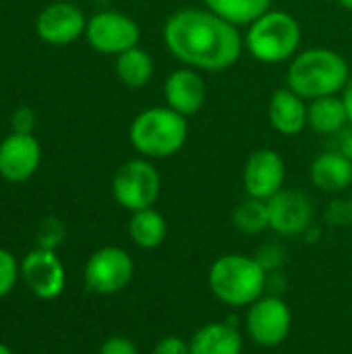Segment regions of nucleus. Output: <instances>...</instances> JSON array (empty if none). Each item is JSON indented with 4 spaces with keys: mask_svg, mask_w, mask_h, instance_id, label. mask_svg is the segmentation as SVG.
Listing matches in <instances>:
<instances>
[{
    "mask_svg": "<svg viewBox=\"0 0 352 354\" xmlns=\"http://www.w3.org/2000/svg\"><path fill=\"white\" fill-rule=\"evenodd\" d=\"M166 50L183 64L201 73L232 68L243 52L245 39L239 27L207 6H183L168 15L162 27Z\"/></svg>",
    "mask_w": 352,
    "mask_h": 354,
    "instance_id": "obj_1",
    "label": "nucleus"
},
{
    "mask_svg": "<svg viewBox=\"0 0 352 354\" xmlns=\"http://www.w3.org/2000/svg\"><path fill=\"white\" fill-rule=\"evenodd\" d=\"M351 75V64L340 52L326 46H313L301 50L288 62L286 87L311 102L342 93Z\"/></svg>",
    "mask_w": 352,
    "mask_h": 354,
    "instance_id": "obj_2",
    "label": "nucleus"
},
{
    "mask_svg": "<svg viewBox=\"0 0 352 354\" xmlns=\"http://www.w3.org/2000/svg\"><path fill=\"white\" fill-rule=\"evenodd\" d=\"M207 286L222 305L247 309L268 292V272L251 255L226 253L210 266Z\"/></svg>",
    "mask_w": 352,
    "mask_h": 354,
    "instance_id": "obj_3",
    "label": "nucleus"
},
{
    "mask_svg": "<svg viewBox=\"0 0 352 354\" xmlns=\"http://www.w3.org/2000/svg\"><path fill=\"white\" fill-rule=\"evenodd\" d=\"M187 139L189 118L166 104L141 110L129 127V141L133 149L147 160H166L176 156L185 149Z\"/></svg>",
    "mask_w": 352,
    "mask_h": 354,
    "instance_id": "obj_4",
    "label": "nucleus"
},
{
    "mask_svg": "<svg viewBox=\"0 0 352 354\" xmlns=\"http://www.w3.org/2000/svg\"><path fill=\"white\" fill-rule=\"evenodd\" d=\"M243 39H245V50L257 62L263 64L290 62L301 52L303 27L293 12L270 8L247 25Z\"/></svg>",
    "mask_w": 352,
    "mask_h": 354,
    "instance_id": "obj_5",
    "label": "nucleus"
},
{
    "mask_svg": "<svg viewBox=\"0 0 352 354\" xmlns=\"http://www.w3.org/2000/svg\"><path fill=\"white\" fill-rule=\"evenodd\" d=\"M162 193V176L154 160L133 158L120 164L112 176V197L127 212L154 207Z\"/></svg>",
    "mask_w": 352,
    "mask_h": 354,
    "instance_id": "obj_6",
    "label": "nucleus"
},
{
    "mask_svg": "<svg viewBox=\"0 0 352 354\" xmlns=\"http://www.w3.org/2000/svg\"><path fill=\"white\" fill-rule=\"evenodd\" d=\"M293 330V311L282 295L266 292L247 307L245 334L261 348H276L284 344Z\"/></svg>",
    "mask_w": 352,
    "mask_h": 354,
    "instance_id": "obj_7",
    "label": "nucleus"
},
{
    "mask_svg": "<svg viewBox=\"0 0 352 354\" xmlns=\"http://www.w3.org/2000/svg\"><path fill=\"white\" fill-rule=\"evenodd\" d=\"M135 278V261L122 247H102L89 255L83 268V282L89 292L112 297L122 292Z\"/></svg>",
    "mask_w": 352,
    "mask_h": 354,
    "instance_id": "obj_8",
    "label": "nucleus"
},
{
    "mask_svg": "<svg viewBox=\"0 0 352 354\" xmlns=\"http://www.w3.org/2000/svg\"><path fill=\"white\" fill-rule=\"evenodd\" d=\"M87 44L104 56H118L141 41L139 23L122 10H100L87 19L85 27Z\"/></svg>",
    "mask_w": 352,
    "mask_h": 354,
    "instance_id": "obj_9",
    "label": "nucleus"
},
{
    "mask_svg": "<svg viewBox=\"0 0 352 354\" xmlns=\"http://www.w3.org/2000/svg\"><path fill=\"white\" fill-rule=\"evenodd\" d=\"M286 162L280 151L259 147L251 151L243 166V189L247 197L270 201L284 189Z\"/></svg>",
    "mask_w": 352,
    "mask_h": 354,
    "instance_id": "obj_10",
    "label": "nucleus"
},
{
    "mask_svg": "<svg viewBox=\"0 0 352 354\" xmlns=\"http://www.w3.org/2000/svg\"><path fill=\"white\" fill-rule=\"evenodd\" d=\"M21 280L27 290L39 301H54L64 292L66 286V270L52 249L37 247L23 257L19 263Z\"/></svg>",
    "mask_w": 352,
    "mask_h": 354,
    "instance_id": "obj_11",
    "label": "nucleus"
},
{
    "mask_svg": "<svg viewBox=\"0 0 352 354\" xmlns=\"http://www.w3.org/2000/svg\"><path fill=\"white\" fill-rule=\"evenodd\" d=\"M270 209V230L278 236L295 239L305 236V232L313 226L315 207L311 197L299 189H282L268 201Z\"/></svg>",
    "mask_w": 352,
    "mask_h": 354,
    "instance_id": "obj_12",
    "label": "nucleus"
},
{
    "mask_svg": "<svg viewBox=\"0 0 352 354\" xmlns=\"http://www.w3.org/2000/svg\"><path fill=\"white\" fill-rule=\"evenodd\" d=\"M85 12L68 0L50 2L35 17V33L50 46H66L77 41L81 35H85Z\"/></svg>",
    "mask_w": 352,
    "mask_h": 354,
    "instance_id": "obj_13",
    "label": "nucleus"
},
{
    "mask_svg": "<svg viewBox=\"0 0 352 354\" xmlns=\"http://www.w3.org/2000/svg\"><path fill=\"white\" fill-rule=\"evenodd\" d=\"M41 164V145L33 135L10 133L0 141V176L6 183L29 180Z\"/></svg>",
    "mask_w": 352,
    "mask_h": 354,
    "instance_id": "obj_14",
    "label": "nucleus"
},
{
    "mask_svg": "<svg viewBox=\"0 0 352 354\" xmlns=\"http://www.w3.org/2000/svg\"><path fill=\"white\" fill-rule=\"evenodd\" d=\"M162 95H164V104L174 112L187 118L195 116L205 106V97H207L203 73L191 66H180L172 71L164 79Z\"/></svg>",
    "mask_w": 352,
    "mask_h": 354,
    "instance_id": "obj_15",
    "label": "nucleus"
},
{
    "mask_svg": "<svg viewBox=\"0 0 352 354\" xmlns=\"http://www.w3.org/2000/svg\"><path fill=\"white\" fill-rule=\"evenodd\" d=\"M309 102L290 87H278L268 102V120L284 137H297L307 127Z\"/></svg>",
    "mask_w": 352,
    "mask_h": 354,
    "instance_id": "obj_16",
    "label": "nucleus"
},
{
    "mask_svg": "<svg viewBox=\"0 0 352 354\" xmlns=\"http://www.w3.org/2000/svg\"><path fill=\"white\" fill-rule=\"evenodd\" d=\"M191 354H243L245 336L230 322H207L189 338Z\"/></svg>",
    "mask_w": 352,
    "mask_h": 354,
    "instance_id": "obj_17",
    "label": "nucleus"
},
{
    "mask_svg": "<svg viewBox=\"0 0 352 354\" xmlns=\"http://www.w3.org/2000/svg\"><path fill=\"white\" fill-rule=\"evenodd\" d=\"M309 178L315 189L340 195L352 187V162L336 149L322 151L309 166Z\"/></svg>",
    "mask_w": 352,
    "mask_h": 354,
    "instance_id": "obj_18",
    "label": "nucleus"
},
{
    "mask_svg": "<svg viewBox=\"0 0 352 354\" xmlns=\"http://www.w3.org/2000/svg\"><path fill=\"white\" fill-rule=\"evenodd\" d=\"M349 112L344 106L342 95H326L309 102V114H307V127L326 137H336L349 127Z\"/></svg>",
    "mask_w": 352,
    "mask_h": 354,
    "instance_id": "obj_19",
    "label": "nucleus"
},
{
    "mask_svg": "<svg viewBox=\"0 0 352 354\" xmlns=\"http://www.w3.org/2000/svg\"><path fill=\"white\" fill-rule=\"evenodd\" d=\"M127 230H129V239L133 241V245H137L143 251H154L162 247L164 241L168 239V222L164 214L158 212L156 207L133 212L129 218Z\"/></svg>",
    "mask_w": 352,
    "mask_h": 354,
    "instance_id": "obj_20",
    "label": "nucleus"
},
{
    "mask_svg": "<svg viewBox=\"0 0 352 354\" xmlns=\"http://www.w3.org/2000/svg\"><path fill=\"white\" fill-rule=\"evenodd\" d=\"M114 71H116V77L120 79V83L124 87L143 89L154 79L156 62H154L151 54L145 48L135 46V48H131V50L116 56Z\"/></svg>",
    "mask_w": 352,
    "mask_h": 354,
    "instance_id": "obj_21",
    "label": "nucleus"
},
{
    "mask_svg": "<svg viewBox=\"0 0 352 354\" xmlns=\"http://www.w3.org/2000/svg\"><path fill=\"white\" fill-rule=\"evenodd\" d=\"M201 4L237 27H247L272 8V0H201Z\"/></svg>",
    "mask_w": 352,
    "mask_h": 354,
    "instance_id": "obj_22",
    "label": "nucleus"
},
{
    "mask_svg": "<svg viewBox=\"0 0 352 354\" xmlns=\"http://www.w3.org/2000/svg\"><path fill=\"white\" fill-rule=\"evenodd\" d=\"M232 226L247 236H257L270 228L268 201L247 197L232 209Z\"/></svg>",
    "mask_w": 352,
    "mask_h": 354,
    "instance_id": "obj_23",
    "label": "nucleus"
},
{
    "mask_svg": "<svg viewBox=\"0 0 352 354\" xmlns=\"http://www.w3.org/2000/svg\"><path fill=\"white\" fill-rule=\"evenodd\" d=\"M324 220L332 228L352 226V197H346L342 193L338 197H334L324 212Z\"/></svg>",
    "mask_w": 352,
    "mask_h": 354,
    "instance_id": "obj_24",
    "label": "nucleus"
},
{
    "mask_svg": "<svg viewBox=\"0 0 352 354\" xmlns=\"http://www.w3.org/2000/svg\"><path fill=\"white\" fill-rule=\"evenodd\" d=\"M19 278H21V268L15 255L0 247V299L12 292Z\"/></svg>",
    "mask_w": 352,
    "mask_h": 354,
    "instance_id": "obj_25",
    "label": "nucleus"
},
{
    "mask_svg": "<svg viewBox=\"0 0 352 354\" xmlns=\"http://www.w3.org/2000/svg\"><path fill=\"white\" fill-rule=\"evenodd\" d=\"M257 259V263L268 272V274H274V272H280L284 261H286V251L282 245L278 243H263L257 253L253 255Z\"/></svg>",
    "mask_w": 352,
    "mask_h": 354,
    "instance_id": "obj_26",
    "label": "nucleus"
},
{
    "mask_svg": "<svg viewBox=\"0 0 352 354\" xmlns=\"http://www.w3.org/2000/svg\"><path fill=\"white\" fill-rule=\"evenodd\" d=\"M64 239V224L56 218H48L39 226V247L44 249H56Z\"/></svg>",
    "mask_w": 352,
    "mask_h": 354,
    "instance_id": "obj_27",
    "label": "nucleus"
},
{
    "mask_svg": "<svg viewBox=\"0 0 352 354\" xmlns=\"http://www.w3.org/2000/svg\"><path fill=\"white\" fill-rule=\"evenodd\" d=\"M151 354H191V346H189V340L176 334H168L156 342Z\"/></svg>",
    "mask_w": 352,
    "mask_h": 354,
    "instance_id": "obj_28",
    "label": "nucleus"
},
{
    "mask_svg": "<svg viewBox=\"0 0 352 354\" xmlns=\"http://www.w3.org/2000/svg\"><path fill=\"white\" fill-rule=\"evenodd\" d=\"M10 129H12V133L31 135L35 129V112L27 106L17 108L10 116Z\"/></svg>",
    "mask_w": 352,
    "mask_h": 354,
    "instance_id": "obj_29",
    "label": "nucleus"
},
{
    "mask_svg": "<svg viewBox=\"0 0 352 354\" xmlns=\"http://www.w3.org/2000/svg\"><path fill=\"white\" fill-rule=\"evenodd\" d=\"M100 354H139V348L127 336H110L102 342Z\"/></svg>",
    "mask_w": 352,
    "mask_h": 354,
    "instance_id": "obj_30",
    "label": "nucleus"
},
{
    "mask_svg": "<svg viewBox=\"0 0 352 354\" xmlns=\"http://www.w3.org/2000/svg\"><path fill=\"white\" fill-rule=\"evenodd\" d=\"M336 151H340L342 156H346L352 162V127L349 124L342 133L336 135Z\"/></svg>",
    "mask_w": 352,
    "mask_h": 354,
    "instance_id": "obj_31",
    "label": "nucleus"
},
{
    "mask_svg": "<svg viewBox=\"0 0 352 354\" xmlns=\"http://www.w3.org/2000/svg\"><path fill=\"white\" fill-rule=\"evenodd\" d=\"M342 100H344V106H346V112H349V122H351L352 127V75L351 79H349V83L344 85V89H342Z\"/></svg>",
    "mask_w": 352,
    "mask_h": 354,
    "instance_id": "obj_32",
    "label": "nucleus"
},
{
    "mask_svg": "<svg viewBox=\"0 0 352 354\" xmlns=\"http://www.w3.org/2000/svg\"><path fill=\"white\" fill-rule=\"evenodd\" d=\"M342 8H346V10H352V0H336Z\"/></svg>",
    "mask_w": 352,
    "mask_h": 354,
    "instance_id": "obj_33",
    "label": "nucleus"
},
{
    "mask_svg": "<svg viewBox=\"0 0 352 354\" xmlns=\"http://www.w3.org/2000/svg\"><path fill=\"white\" fill-rule=\"evenodd\" d=\"M0 354H12V351H10L6 344H2V342H0Z\"/></svg>",
    "mask_w": 352,
    "mask_h": 354,
    "instance_id": "obj_34",
    "label": "nucleus"
}]
</instances>
